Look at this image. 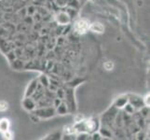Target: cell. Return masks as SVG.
Here are the masks:
<instances>
[{"label": "cell", "instance_id": "8992f818", "mask_svg": "<svg viewBox=\"0 0 150 140\" xmlns=\"http://www.w3.org/2000/svg\"><path fill=\"white\" fill-rule=\"evenodd\" d=\"M103 66H105V68L106 70H112V69L114 68V64L112 63V62L108 61V62H106V63H105Z\"/></svg>", "mask_w": 150, "mask_h": 140}, {"label": "cell", "instance_id": "5b68a950", "mask_svg": "<svg viewBox=\"0 0 150 140\" xmlns=\"http://www.w3.org/2000/svg\"><path fill=\"white\" fill-rule=\"evenodd\" d=\"M8 109V103L6 101H0V111H5Z\"/></svg>", "mask_w": 150, "mask_h": 140}, {"label": "cell", "instance_id": "52a82bcc", "mask_svg": "<svg viewBox=\"0 0 150 140\" xmlns=\"http://www.w3.org/2000/svg\"><path fill=\"white\" fill-rule=\"evenodd\" d=\"M3 134H4V137H5V138H7V139H11V138H12V137H11V134H10L8 131L4 132Z\"/></svg>", "mask_w": 150, "mask_h": 140}, {"label": "cell", "instance_id": "6da1fadb", "mask_svg": "<svg viewBox=\"0 0 150 140\" xmlns=\"http://www.w3.org/2000/svg\"><path fill=\"white\" fill-rule=\"evenodd\" d=\"M89 27H90L89 23L84 20L77 21L75 24V29L79 34H85L87 31L89 30Z\"/></svg>", "mask_w": 150, "mask_h": 140}, {"label": "cell", "instance_id": "3957f363", "mask_svg": "<svg viewBox=\"0 0 150 140\" xmlns=\"http://www.w3.org/2000/svg\"><path fill=\"white\" fill-rule=\"evenodd\" d=\"M8 128H9V122L7 119H2L0 120V132H7L8 131Z\"/></svg>", "mask_w": 150, "mask_h": 140}, {"label": "cell", "instance_id": "ba28073f", "mask_svg": "<svg viewBox=\"0 0 150 140\" xmlns=\"http://www.w3.org/2000/svg\"><path fill=\"white\" fill-rule=\"evenodd\" d=\"M65 132H66V133H71V134H73V133L76 132V130H75V128H74V127H67V128H65Z\"/></svg>", "mask_w": 150, "mask_h": 140}, {"label": "cell", "instance_id": "277c9868", "mask_svg": "<svg viewBox=\"0 0 150 140\" xmlns=\"http://www.w3.org/2000/svg\"><path fill=\"white\" fill-rule=\"evenodd\" d=\"M94 126H95V123H94V122H92V121H86L85 122V127L88 129V130H90V131H91L92 129L94 128Z\"/></svg>", "mask_w": 150, "mask_h": 140}, {"label": "cell", "instance_id": "7a4b0ae2", "mask_svg": "<svg viewBox=\"0 0 150 140\" xmlns=\"http://www.w3.org/2000/svg\"><path fill=\"white\" fill-rule=\"evenodd\" d=\"M89 28L92 31V32L99 33V34H102L103 32V30H105V27H103V25L101 23H93Z\"/></svg>", "mask_w": 150, "mask_h": 140}]
</instances>
